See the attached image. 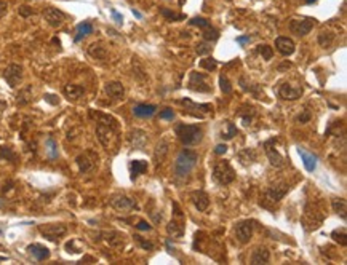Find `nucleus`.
<instances>
[{"label":"nucleus","instance_id":"16","mask_svg":"<svg viewBox=\"0 0 347 265\" xmlns=\"http://www.w3.org/2000/svg\"><path fill=\"white\" fill-rule=\"evenodd\" d=\"M190 200H192V203H194L195 208L203 212V211H207L208 209V206H210V197H208V193L205 192V190H194L190 193Z\"/></svg>","mask_w":347,"mask_h":265},{"label":"nucleus","instance_id":"38","mask_svg":"<svg viewBox=\"0 0 347 265\" xmlns=\"http://www.w3.org/2000/svg\"><path fill=\"white\" fill-rule=\"evenodd\" d=\"M331 238L336 243H339L341 246H347V232L346 229H336L331 232Z\"/></svg>","mask_w":347,"mask_h":265},{"label":"nucleus","instance_id":"61","mask_svg":"<svg viewBox=\"0 0 347 265\" xmlns=\"http://www.w3.org/2000/svg\"><path fill=\"white\" fill-rule=\"evenodd\" d=\"M133 15L136 16V18H143V15H141V13H139V11H136V10H133Z\"/></svg>","mask_w":347,"mask_h":265},{"label":"nucleus","instance_id":"3","mask_svg":"<svg viewBox=\"0 0 347 265\" xmlns=\"http://www.w3.org/2000/svg\"><path fill=\"white\" fill-rule=\"evenodd\" d=\"M175 134L179 139V142L184 146H195L203 138V131L200 126L186 125V123H178L175 126Z\"/></svg>","mask_w":347,"mask_h":265},{"label":"nucleus","instance_id":"32","mask_svg":"<svg viewBox=\"0 0 347 265\" xmlns=\"http://www.w3.org/2000/svg\"><path fill=\"white\" fill-rule=\"evenodd\" d=\"M88 55L95 58V59H106V56H107V51L104 47H101V43H93L92 47L88 48Z\"/></svg>","mask_w":347,"mask_h":265},{"label":"nucleus","instance_id":"18","mask_svg":"<svg viewBox=\"0 0 347 265\" xmlns=\"http://www.w3.org/2000/svg\"><path fill=\"white\" fill-rule=\"evenodd\" d=\"M28 253L34 257L35 261L42 262V261H47L50 257V249L45 248L43 244H38V243H34V244H29L28 246Z\"/></svg>","mask_w":347,"mask_h":265},{"label":"nucleus","instance_id":"43","mask_svg":"<svg viewBox=\"0 0 347 265\" xmlns=\"http://www.w3.org/2000/svg\"><path fill=\"white\" fill-rule=\"evenodd\" d=\"M220 85H221V91L224 94H230L232 93V87H230V82L226 75H221L220 77Z\"/></svg>","mask_w":347,"mask_h":265},{"label":"nucleus","instance_id":"24","mask_svg":"<svg viewBox=\"0 0 347 265\" xmlns=\"http://www.w3.org/2000/svg\"><path fill=\"white\" fill-rule=\"evenodd\" d=\"M299 155H301V158H303V163H304V168L309 173H314L315 171V168H317V157L315 155H312L309 152H306L303 147H299Z\"/></svg>","mask_w":347,"mask_h":265},{"label":"nucleus","instance_id":"23","mask_svg":"<svg viewBox=\"0 0 347 265\" xmlns=\"http://www.w3.org/2000/svg\"><path fill=\"white\" fill-rule=\"evenodd\" d=\"M156 112H157V106H154V104H138L133 107L134 117H139V118L152 117Z\"/></svg>","mask_w":347,"mask_h":265},{"label":"nucleus","instance_id":"27","mask_svg":"<svg viewBox=\"0 0 347 265\" xmlns=\"http://www.w3.org/2000/svg\"><path fill=\"white\" fill-rule=\"evenodd\" d=\"M147 171V161L144 160H133L130 163V174H131V180H134L141 174H144Z\"/></svg>","mask_w":347,"mask_h":265},{"label":"nucleus","instance_id":"10","mask_svg":"<svg viewBox=\"0 0 347 265\" xmlns=\"http://www.w3.org/2000/svg\"><path fill=\"white\" fill-rule=\"evenodd\" d=\"M262 147H264V152H266L267 158H269V161H271L272 166L282 168V166L285 165L284 157H282L280 152L277 150V148H275V139H274V138L269 139V141H266L264 144H262Z\"/></svg>","mask_w":347,"mask_h":265},{"label":"nucleus","instance_id":"5","mask_svg":"<svg viewBox=\"0 0 347 265\" xmlns=\"http://www.w3.org/2000/svg\"><path fill=\"white\" fill-rule=\"evenodd\" d=\"M38 230H40V234L47 238V240L58 241L61 236L66 235L67 227L64 224H43V225H38Z\"/></svg>","mask_w":347,"mask_h":265},{"label":"nucleus","instance_id":"47","mask_svg":"<svg viewBox=\"0 0 347 265\" xmlns=\"http://www.w3.org/2000/svg\"><path fill=\"white\" fill-rule=\"evenodd\" d=\"M189 24H192V26H198V28H207V26H210V21L208 19H205V18H192L190 21H189Z\"/></svg>","mask_w":347,"mask_h":265},{"label":"nucleus","instance_id":"49","mask_svg":"<svg viewBox=\"0 0 347 265\" xmlns=\"http://www.w3.org/2000/svg\"><path fill=\"white\" fill-rule=\"evenodd\" d=\"M158 117L162 118V120H173V118H175V112H173V109L166 107V109H163V111H160Z\"/></svg>","mask_w":347,"mask_h":265},{"label":"nucleus","instance_id":"28","mask_svg":"<svg viewBox=\"0 0 347 265\" xmlns=\"http://www.w3.org/2000/svg\"><path fill=\"white\" fill-rule=\"evenodd\" d=\"M240 87H242V89L252 93L254 98H258V99H262V96H264V93L261 91V85H256V83H247L245 77H242L240 79Z\"/></svg>","mask_w":347,"mask_h":265},{"label":"nucleus","instance_id":"59","mask_svg":"<svg viewBox=\"0 0 347 265\" xmlns=\"http://www.w3.org/2000/svg\"><path fill=\"white\" fill-rule=\"evenodd\" d=\"M173 208H175V216H176L178 219H183V211L179 209L178 203H173Z\"/></svg>","mask_w":347,"mask_h":265},{"label":"nucleus","instance_id":"37","mask_svg":"<svg viewBox=\"0 0 347 265\" xmlns=\"http://www.w3.org/2000/svg\"><path fill=\"white\" fill-rule=\"evenodd\" d=\"M218 38H220V30L211 28V24L207 26V28H203V40L211 43V42H216Z\"/></svg>","mask_w":347,"mask_h":265},{"label":"nucleus","instance_id":"14","mask_svg":"<svg viewBox=\"0 0 347 265\" xmlns=\"http://www.w3.org/2000/svg\"><path fill=\"white\" fill-rule=\"evenodd\" d=\"M279 96L282 99L294 101L303 96V87H293L291 83H282L279 88Z\"/></svg>","mask_w":347,"mask_h":265},{"label":"nucleus","instance_id":"57","mask_svg":"<svg viewBox=\"0 0 347 265\" xmlns=\"http://www.w3.org/2000/svg\"><path fill=\"white\" fill-rule=\"evenodd\" d=\"M6 11H8V5L3 0H0V18H3L6 15Z\"/></svg>","mask_w":347,"mask_h":265},{"label":"nucleus","instance_id":"36","mask_svg":"<svg viewBox=\"0 0 347 265\" xmlns=\"http://www.w3.org/2000/svg\"><path fill=\"white\" fill-rule=\"evenodd\" d=\"M335 42V34L333 32H328V30H322L318 34V43L322 45L323 48H328L331 47V43Z\"/></svg>","mask_w":347,"mask_h":265},{"label":"nucleus","instance_id":"58","mask_svg":"<svg viewBox=\"0 0 347 265\" xmlns=\"http://www.w3.org/2000/svg\"><path fill=\"white\" fill-rule=\"evenodd\" d=\"M250 40H252V37H250V35H245V37H237V43H240V45H247Z\"/></svg>","mask_w":347,"mask_h":265},{"label":"nucleus","instance_id":"33","mask_svg":"<svg viewBox=\"0 0 347 265\" xmlns=\"http://www.w3.org/2000/svg\"><path fill=\"white\" fill-rule=\"evenodd\" d=\"M331 206H333V211L336 212L338 216H341L343 221H346V200L344 198H333L331 202Z\"/></svg>","mask_w":347,"mask_h":265},{"label":"nucleus","instance_id":"15","mask_svg":"<svg viewBox=\"0 0 347 265\" xmlns=\"http://www.w3.org/2000/svg\"><path fill=\"white\" fill-rule=\"evenodd\" d=\"M128 142L134 150H143L147 144V133L143 130H133L128 134Z\"/></svg>","mask_w":347,"mask_h":265},{"label":"nucleus","instance_id":"8","mask_svg":"<svg viewBox=\"0 0 347 265\" xmlns=\"http://www.w3.org/2000/svg\"><path fill=\"white\" fill-rule=\"evenodd\" d=\"M109 203H111V206H112L114 209L122 211V212L138 209V203H136V200H133V198L126 197V195H122V193H119V195L111 197V200H109Z\"/></svg>","mask_w":347,"mask_h":265},{"label":"nucleus","instance_id":"20","mask_svg":"<svg viewBox=\"0 0 347 265\" xmlns=\"http://www.w3.org/2000/svg\"><path fill=\"white\" fill-rule=\"evenodd\" d=\"M170 152V142L166 139H162L156 146V150H154V161H156V165L158 166L160 163H163L166 155Z\"/></svg>","mask_w":347,"mask_h":265},{"label":"nucleus","instance_id":"63","mask_svg":"<svg viewBox=\"0 0 347 265\" xmlns=\"http://www.w3.org/2000/svg\"><path fill=\"white\" fill-rule=\"evenodd\" d=\"M2 261H5V257H0V262H2Z\"/></svg>","mask_w":347,"mask_h":265},{"label":"nucleus","instance_id":"40","mask_svg":"<svg viewBox=\"0 0 347 265\" xmlns=\"http://www.w3.org/2000/svg\"><path fill=\"white\" fill-rule=\"evenodd\" d=\"M198 66H200L202 69H205V70H208V72H211V70L216 69L218 61L215 59V58H205V59H202L200 62H198Z\"/></svg>","mask_w":347,"mask_h":265},{"label":"nucleus","instance_id":"46","mask_svg":"<svg viewBox=\"0 0 347 265\" xmlns=\"http://www.w3.org/2000/svg\"><path fill=\"white\" fill-rule=\"evenodd\" d=\"M160 13H162L165 18H168L170 21H179V19H184V15H176V13H173V11L166 10V8H162L160 10Z\"/></svg>","mask_w":347,"mask_h":265},{"label":"nucleus","instance_id":"39","mask_svg":"<svg viewBox=\"0 0 347 265\" xmlns=\"http://www.w3.org/2000/svg\"><path fill=\"white\" fill-rule=\"evenodd\" d=\"M239 117L242 118L243 125L248 126V125L253 121V117H254V107L248 106V112H247V114H245V112H242V111H239Z\"/></svg>","mask_w":347,"mask_h":265},{"label":"nucleus","instance_id":"35","mask_svg":"<svg viewBox=\"0 0 347 265\" xmlns=\"http://www.w3.org/2000/svg\"><path fill=\"white\" fill-rule=\"evenodd\" d=\"M239 160H240V163L242 165H252L253 161H256V152L253 150V148H245V150H242L239 153Z\"/></svg>","mask_w":347,"mask_h":265},{"label":"nucleus","instance_id":"31","mask_svg":"<svg viewBox=\"0 0 347 265\" xmlns=\"http://www.w3.org/2000/svg\"><path fill=\"white\" fill-rule=\"evenodd\" d=\"M92 32H93V26H92V23H88V21L82 23V24L77 26V35H75L74 40H75V42H80L82 38H85L87 35L92 34Z\"/></svg>","mask_w":347,"mask_h":265},{"label":"nucleus","instance_id":"11","mask_svg":"<svg viewBox=\"0 0 347 265\" xmlns=\"http://www.w3.org/2000/svg\"><path fill=\"white\" fill-rule=\"evenodd\" d=\"M288 190H290V185L288 184H280V185H271L267 187V190L264 193L266 202L269 203H279L282 198H284Z\"/></svg>","mask_w":347,"mask_h":265},{"label":"nucleus","instance_id":"21","mask_svg":"<svg viewBox=\"0 0 347 265\" xmlns=\"http://www.w3.org/2000/svg\"><path fill=\"white\" fill-rule=\"evenodd\" d=\"M269 261H271V253H269V249H267L266 246L256 248V249L253 251V254H252V259H250V262H252L253 265L267 264Z\"/></svg>","mask_w":347,"mask_h":265},{"label":"nucleus","instance_id":"53","mask_svg":"<svg viewBox=\"0 0 347 265\" xmlns=\"http://www.w3.org/2000/svg\"><path fill=\"white\" fill-rule=\"evenodd\" d=\"M2 155H0V158H11V160H15L16 158V155L15 153H11L10 152V148H6V147H2Z\"/></svg>","mask_w":347,"mask_h":265},{"label":"nucleus","instance_id":"60","mask_svg":"<svg viewBox=\"0 0 347 265\" xmlns=\"http://www.w3.org/2000/svg\"><path fill=\"white\" fill-rule=\"evenodd\" d=\"M6 109V102H3V101H0V118H2V114H3V111Z\"/></svg>","mask_w":347,"mask_h":265},{"label":"nucleus","instance_id":"7","mask_svg":"<svg viewBox=\"0 0 347 265\" xmlns=\"http://www.w3.org/2000/svg\"><path fill=\"white\" fill-rule=\"evenodd\" d=\"M254 221L253 219H245V221H240L235 225V236L240 243H248L253 236V230H254Z\"/></svg>","mask_w":347,"mask_h":265},{"label":"nucleus","instance_id":"17","mask_svg":"<svg viewBox=\"0 0 347 265\" xmlns=\"http://www.w3.org/2000/svg\"><path fill=\"white\" fill-rule=\"evenodd\" d=\"M275 48L279 50L280 55L290 56L294 53V42L288 37H277L275 38Z\"/></svg>","mask_w":347,"mask_h":265},{"label":"nucleus","instance_id":"48","mask_svg":"<svg viewBox=\"0 0 347 265\" xmlns=\"http://www.w3.org/2000/svg\"><path fill=\"white\" fill-rule=\"evenodd\" d=\"M311 117H312V114H311V111H307V109H304L303 112H301L299 115H298V118H296V121L298 123H301V125H304V123H307V121L311 120Z\"/></svg>","mask_w":347,"mask_h":265},{"label":"nucleus","instance_id":"9","mask_svg":"<svg viewBox=\"0 0 347 265\" xmlns=\"http://www.w3.org/2000/svg\"><path fill=\"white\" fill-rule=\"evenodd\" d=\"M314 24H315V19L314 18H303V19H293L290 23V30L293 34H296L298 37H304L312 30Z\"/></svg>","mask_w":347,"mask_h":265},{"label":"nucleus","instance_id":"42","mask_svg":"<svg viewBox=\"0 0 347 265\" xmlns=\"http://www.w3.org/2000/svg\"><path fill=\"white\" fill-rule=\"evenodd\" d=\"M29 101H31V87L24 88L23 91L18 94V104L24 106V104H28Z\"/></svg>","mask_w":347,"mask_h":265},{"label":"nucleus","instance_id":"55","mask_svg":"<svg viewBox=\"0 0 347 265\" xmlns=\"http://www.w3.org/2000/svg\"><path fill=\"white\" fill-rule=\"evenodd\" d=\"M136 229L138 230H152V225L149 222H146V221H139L138 225H136Z\"/></svg>","mask_w":347,"mask_h":265},{"label":"nucleus","instance_id":"22","mask_svg":"<svg viewBox=\"0 0 347 265\" xmlns=\"http://www.w3.org/2000/svg\"><path fill=\"white\" fill-rule=\"evenodd\" d=\"M77 161V166H79V171L80 173H88V171H92L93 170V166H95V161L92 160V153L87 152V153H80L79 157L75 158Z\"/></svg>","mask_w":347,"mask_h":265},{"label":"nucleus","instance_id":"50","mask_svg":"<svg viewBox=\"0 0 347 265\" xmlns=\"http://www.w3.org/2000/svg\"><path fill=\"white\" fill-rule=\"evenodd\" d=\"M18 11H19V15H21L23 18H29V16L34 15V10H32L31 6H28V5H21Z\"/></svg>","mask_w":347,"mask_h":265},{"label":"nucleus","instance_id":"34","mask_svg":"<svg viewBox=\"0 0 347 265\" xmlns=\"http://www.w3.org/2000/svg\"><path fill=\"white\" fill-rule=\"evenodd\" d=\"M222 126L226 128V131H221L220 138H222V139L229 141V139H232L234 136H237V126L232 123V121H229V120L222 121Z\"/></svg>","mask_w":347,"mask_h":265},{"label":"nucleus","instance_id":"4","mask_svg":"<svg viewBox=\"0 0 347 265\" xmlns=\"http://www.w3.org/2000/svg\"><path fill=\"white\" fill-rule=\"evenodd\" d=\"M213 179L220 185H229L230 182H234L235 171H234L232 165L229 163V160L216 161L215 168H213Z\"/></svg>","mask_w":347,"mask_h":265},{"label":"nucleus","instance_id":"56","mask_svg":"<svg viewBox=\"0 0 347 265\" xmlns=\"http://www.w3.org/2000/svg\"><path fill=\"white\" fill-rule=\"evenodd\" d=\"M43 98H45V101H48L50 104H55V106L58 104V102H60V99H58L55 94H45Z\"/></svg>","mask_w":347,"mask_h":265},{"label":"nucleus","instance_id":"2","mask_svg":"<svg viewBox=\"0 0 347 265\" xmlns=\"http://www.w3.org/2000/svg\"><path fill=\"white\" fill-rule=\"evenodd\" d=\"M98 125H96V136H98V141L101 142L102 147H109L111 146V141L114 138V134L117 133V120L109 117V115H98Z\"/></svg>","mask_w":347,"mask_h":265},{"label":"nucleus","instance_id":"19","mask_svg":"<svg viewBox=\"0 0 347 265\" xmlns=\"http://www.w3.org/2000/svg\"><path fill=\"white\" fill-rule=\"evenodd\" d=\"M104 91L109 98H112V99H122L125 96V88L120 82H107L104 87Z\"/></svg>","mask_w":347,"mask_h":265},{"label":"nucleus","instance_id":"44","mask_svg":"<svg viewBox=\"0 0 347 265\" xmlns=\"http://www.w3.org/2000/svg\"><path fill=\"white\" fill-rule=\"evenodd\" d=\"M195 51H197V53L200 55V56L208 55L210 51H211V43H210V42H207V40H203L202 43H198V45H197Z\"/></svg>","mask_w":347,"mask_h":265},{"label":"nucleus","instance_id":"45","mask_svg":"<svg viewBox=\"0 0 347 265\" xmlns=\"http://www.w3.org/2000/svg\"><path fill=\"white\" fill-rule=\"evenodd\" d=\"M133 238L138 241V244H139V246L143 248V249H146V251H152V249H154V243H151V241L144 240V238L141 236V235H134Z\"/></svg>","mask_w":347,"mask_h":265},{"label":"nucleus","instance_id":"26","mask_svg":"<svg viewBox=\"0 0 347 265\" xmlns=\"http://www.w3.org/2000/svg\"><path fill=\"white\" fill-rule=\"evenodd\" d=\"M179 104L186 107L184 112H188V114H190L192 111H202V112H211V111H213L210 104H195V102H192V101L188 99V98L179 101Z\"/></svg>","mask_w":347,"mask_h":265},{"label":"nucleus","instance_id":"62","mask_svg":"<svg viewBox=\"0 0 347 265\" xmlns=\"http://www.w3.org/2000/svg\"><path fill=\"white\" fill-rule=\"evenodd\" d=\"M315 2H318V0H306L307 5H312V3H315Z\"/></svg>","mask_w":347,"mask_h":265},{"label":"nucleus","instance_id":"12","mask_svg":"<svg viewBox=\"0 0 347 265\" xmlns=\"http://www.w3.org/2000/svg\"><path fill=\"white\" fill-rule=\"evenodd\" d=\"M3 79L11 88H15L16 85H19V82L23 80V67L19 66V64H10V66L3 70Z\"/></svg>","mask_w":347,"mask_h":265},{"label":"nucleus","instance_id":"30","mask_svg":"<svg viewBox=\"0 0 347 265\" xmlns=\"http://www.w3.org/2000/svg\"><path fill=\"white\" fill-rule=\"evenodd\" d=\"M104 236H106V241L111 244V246H114V248L122 246V244H124V241H125V240H124L125 235L120 234V232H106Z\"/></svg>","mask_w":347,"mask_h":265},{"label":"nucleus","instance_id":"29","mask_svg":"<svg viewBox=\"0 0 347 265\" xmlns=\"http://www.w3.org/2000/svg\"><path fill=\"white\" fill-rule=\"evenodd\" d=\"M166 234H168L170 236H173V238H181L184 235V225H183V222H176L175 219L170 221L168 225H166Z\"/></svg>","mask_w":347,"mask_h":265},{"label":"nucleus","instance_id":"6","mask_svg":"<svg viewBox=\"0 0 347 265\" xmlns=\"http://www.w3.org/2000/svg\"><path fill=\"white\" fill-rule=\"evenodd\" d=\"M188 88L195 93H211V87L207 82V75L202 72H190Z\"/></svg>","mask_w":347,"mask_h":265},{"label":"nucleus","instance_id":"52","mask_svg":"<svg viewBox=\"0 0 347 265\" xmlns=\"http://www.w3.org/2000/svg\"><path fill=\"white\" fill-rule=\"evenodd\" d=\"M111 15H112V18H114V21L117 23L119 26H122V24H124V16H122L117 10H114V8H112V10H111Z\"/></svg>","mask_w":347,"mask_h":265},{"label":"nucleus","instance_id":"41","mask_svg":"<svg viewBox=\"0 0 347 265\" xmlns=\"http://www.w3.org/2000/svg\"><path fill=\"white\" fill-rule=\"evenodd\" d=\"M258 53L262 56V59L269 61V59H272L274 50H272V47H269V45H259V47H258Z\"/></svg>","mask_w":347,"mask_h":265},{"label":"nucleus","instance_id":"54","mask_svg":"<svg viewBox=\"0 0 347 265\" xmlns=\"http://www.w3.org/2000/svg\"><path fill=\"white\" fill-rule=\"evenodd\" d=\"M227 152V146L226 144H218L216 147H215V153L216 155H224Z\"/></svg>","mask_w":347,"mask_h":265},{"label":"nucleus","instance_id":"1","mask_svg":"<svg viewBox=\"0 0 347 265\" xmlns=\"http://www.w3.org/2000/svg\"><path fill=\"white\" fill-rule=\"evenodd\" d=\"M197 153L189 150V148H183L181 152L178 153L176 161H175V177L176 179H188L189 174L192 173V170L197 165Z\"/></svg>","mask_w":347,"mask_h":265},{"label":"nucleus","instance_id":"13","mask_svg":"<svg viewBox=\"0 0 347 265\" xmlns=\"http://www.w3.org/2000/svg\"><path fill=\"white\" fill-rule=\"evenodd\" d=\"M43 19L51 28H60V26L66 21V15H64L61 10L53 8V6H47V8L43 10Z\"/></svg>","mask_w":347,"mask_h":265},{"label":"nucleus","instance_id":"51","mask_svg":"<svg viewBox=\"0 0 347 265\" xmlns=\"http://www.w3.org/2000/svg\"><path fill=\"white\" fill-rule=\"evenodd\" d=\"M47 147H48V153H50V157H51V158H55L56 155H58L55 141H53V139H47Z\"/></svg>","mask_w":347,"mask_h":265},{"label":"nucleus","instance_id":"25","mask_svg":"<svg viewBox=\"0 0 347 265\" xmlns=\"http://www.w3.org/2000/svg\"><path fill=\"white\" fill-rule=\"evenodd\" d=\"M64 94H66L67 99L75 101L85 94V88H83L82 85H75V83H69V85L64 87Z\"/></svg>","mask_w":347,"mask_h":265}]
</instances>
